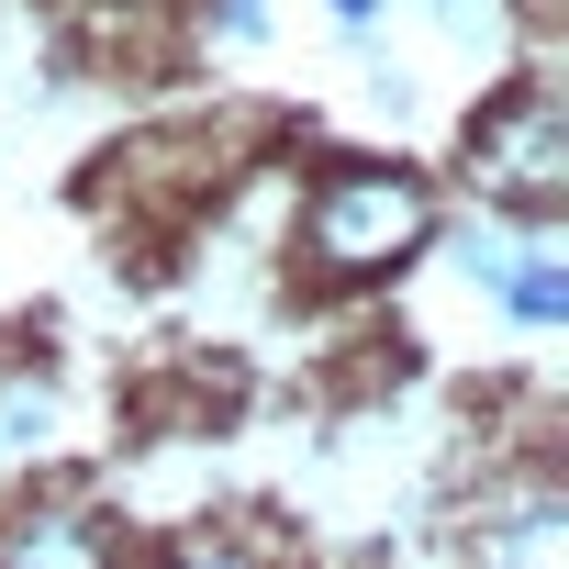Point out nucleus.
<instances>
[{"label": "nucleus", "instance_id": "f257e3e1", "mask_svg": "<svg viewBox=\"0 0 569 569\" xmlns=\"http://www.w3.org/2000/svg\"><path fill=\"white\" fill-rule=\"evenodd\" d=\"M425 234H436V201H425L413 168H336V179L313 190V212H302V246H313V268H336V279H369V268L413 257Z\"/></svg>", "mask_w": 569, "mask_h": 569}, {"label": "nucleus", "instance_id": "f03ea898", "mask_svg": "<svg viewBox=\"0 0 569 569\" xmlns=\"http://www.w3.org/2000/svg\"><path fill=\"white\" fill-rule=\"evenodd\" d=\"M469 179L502 212H558L569 201V101H558V79H525L513 101H491L469 123Z\"/></svg>", "mask_w": 569, "mask_h": 569}, {"label": "nucleus", "instance_id": "7ed1b4c3", "mask_svg": "<svg viewBox=\"0 0 569 569\" xmlns=\"http://www.w3.org/2000/svg\"><path fill=\"white\" fill-rule=\"evenodd\" d=\"M458 279L491 291L525 336H547V325H569V223H558V212L469 223V234H458Z\"/></svg>", "mask_w": 569, "mask_h": 569}, {"label": "nucleus", "instance_id": "20e7f679", "mask_svg": "<svg viewBox=\"0 0 569 569\" xmlns=\"http://www.w3.org/2000/svg\"><path fill=\"white\" fill-rule=\"evenodd\" d=\"M469 569H569V491H558V480H513V491L480 513Z\"/></svg>", "mask_w": 569, "mask_h": 569}, {"label": "nucleus", "instance_id": "39448f33", "mask_svg": "<svg viewBox=\"0 0 569 569\" xmlns=\"http://www.w3.org/2000/svg\"><path fill=\"white\" fill-rule=\"evenodd\" d=\"M0 569H112V525L90 502L46 491V502H23L12 525H0Z\"/></svg>", "mask_w": 569, "mask_h": 569}, {"label": "nucleus", "instance_id": "423d86ee", "mask_svg": "<svg viewBox=\"0 0 569 569\" xmlns=\"http://www.w3.org/2000/svg\"><path fill=\"white\" fill-rule=\"evenodd\" d=\"M425 12H436V23H447V34H458V46H480V34H491V23H502V12H491V0H425Z\"/></svg>", "mask_w": 569, "mask_h": 569}, {"label": "nucleus", "instance_id": "0eeeda50", "mask_svg": "<svg viewBox=\"0 0 569 569\" xmlns=\"http://www.w3.org/2000/svg\"><path fill=\"white\" fill-rule=\"evenodd\" d=\"M212 34H223V46H257V34H268V0H212Z\"/></svg>", "mask_w": 569, "mask_h": 569}, {"label": "nucleus", "instance_id": "6e6552de", "mask_svg": "<svg viewBox=\"0 0 569 569\" xmlns=\"http://www.w3.org/2000/svg\"><path fill=\"white\" fill-rule=\"evenodd\" d=\"M168 569H257V558H246V547H179Z\"/></svg>", "mask_w": 569, "mask_h": 569}, {"label": "nucleus", "instance_id": "1a4fd4ad", "mask_svg": "<svg viewBox=\"0 0 569 569\" xmlns=\"http://www.w3.org/2000/svg\"><path fill=\"white\" fill-rule=\"evenodd\" d=\"M325 12H336V23H347V34L369 46V23H380V0H325Z\"/></svg>", "mask_w": 569, "mask_h": 569}]
</instances>
